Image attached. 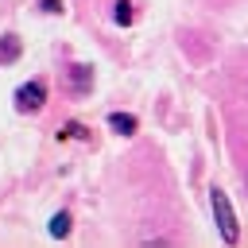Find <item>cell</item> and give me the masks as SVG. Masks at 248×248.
I'll list each match as a JSON object with an SVG mask.
<instances>
[{"label":"cell","instance_id":"7a4b0ae2","mask_svg":"<svg viewBox=\"0 0 248 248\" xmlns=\"http://www.w3.org/2000/svg\"><path fill=\"white\" fill-rule=\"evenodd\" d=\"M43 101H46V85H43L39 78H35V81H23V85L16 89V108H19V112H39Z\"/></svg>","mask_w":248,"mask_h":248},{"label":"cell","instance_id":"9c48e42d","mask_svg":"<svg viewBox=\"0 0 248 248\" xmlns=\"http://www.w3.org/2000/svg\"><path fill=\"white\" fill-rule=\"evenodd\" d=\"M39 4H43V12H50V16L62 12V0H39Z\"/></svg>","mask_w":248,"mask_h":248},{"label":"cell","instance_id":"5b68a950","mask_svg":"<svg viewBox=\"0 0 248 248\" xmlns=\"http://www.w3.org/2000/svg\"><path fill=\"white\" fill-rule=\"evenodd\" d=\"M89 81H93L89 66H74V74H66V85H70L74 93H85V89H89Z\"/></svg>","mask_w":248,"mask_h":248},{"label":"cell","instance_id":"ba28073f","mask_svg":"<svg viewBox=\"0 0 248 248\" xmlns=\"http://www.w3.org/2000/svg\"><path fill=\"white\" fill-rule=\"evenodd\" d=\"M58 136H62V140H70V136H74V140H85V128H81V124H62Z\"/></svg>","mask_w":248,"mask_h":248},{"label":"cell","instance_id":"8992f818","mask_svg":"<svg viewBox=\"0 0 248 248\" xmlns=\"http://www.w3.org/2000/svg\"><path fill=\"white\" fill-rule=\"evenodd\" d=\"M70 225H74V221H70V213H66V209H58V213L50 217V225H46V229H50V236H54V240H66V236H70Z\"/></svg>","mask_w":248,"mask_h":248},{"label":"cell","instance_id":"6da1fadb","mask_svg":"<svg viewBox=\"0 0 248 248\" xmlns=\"http://www.w3.org/2000/svg\"><path fill=\"white\" fill-rule=\"evenodd\" d=\"M209 202H213V221H217L221 240H225V244H236V240H240V225H236V213H232L229 194H225L221 186H213V190H209Z\"/></svg>","mask_w":248,"mask_h":248},{"label":"cell","instance_id":"277c9868","mask_svg":"<svg viewBox=\"0 0 248 248\" xmlns=\"http://www.w3.org/2000/svg\"><path fill=\"white\" fill-rule=\"evenodd\" d=\"M108 128H112L116 136H132V132H136V116H132V112H108Z\"/></svg>","mask_w":248,"mask_h":248},{"label":"cell","instance_id":"3957f363","mask_svg":"<svg viewBox=\"0 0 248 248\" xmlns=\"http://www.w3.org/2000/svg\"><path fill=\"white\" fill-rule=\"evenodd\" d=\"M23 54V43L16 39V35H0V66H8V62H16Z\"/></svg>","mask_w":248,"mask_h":248},{"label":"cell","instance_id":"52a82bcc","mask_svg":"<svg viewBox=\"0 0 248 248\" xmlns=\"http://www.w3.org/2000/svg\"><path fill=\"white\" fill-rule=\"evenodd\" d=\"M112 19H116V27H128V23L136 19L132 4H128V0H116V4H112Z\"/></svg>","mask_w":248,"mask_h":248}]
</instances>
